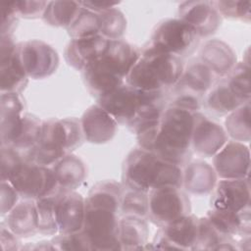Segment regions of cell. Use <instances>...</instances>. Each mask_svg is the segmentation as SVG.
Returning a JSON list of instances; mask_svg holds the SVG:
<instances>
[{
    "label": "cell",
    "instance_id": "6da1fadb",
    "mask_svg": "<svg viewBox=\"0 0 251 251\" xmlns=\"http://www.w3.org/2000/svg\"><path fill=\"white\" fill-rule=\"evenodd\" d=\"M122 187L115 181H102L94 185L85 199L82 231L93 250H118V219Z\"/></svg>",
    "mask_w": 251,
    "mask_h": 251
},
{
    "label": "cell",
    "instance_id": "7a4b0ae2",
    "mask_svg": "<svg viewBox=\"0 0 251 251\" xmlns=\"http://www.w3.org/2000/svg\"><path fill=\"white\" fill-rule=\"evenodd\" d=\"M124 180L126 185L136 191L147 193L163 187H178L183 183V175L178 165L168 162L145 149L130 152L125 163Z\"/></svg>",
    "mask_w": 251,
    "mask_h": 251
},
{
    "label": "cell",
    "instance_id": "3957f363",
    "mask_svg": "<svg viewBox=\"0 0 251 251\" xmlns=\"http://www.w3.org/2000/svg\"><path fill=\"white\" fill-rule=\"evenodd\" d=\"M196 113L171 105L159 122L152 151L160 158L180 165L189 156Z\"/></svg>",
    "mask_w": 251,
    "mask_h": 251
},
{
    "label": "cell",
    "instance_id": "277c9868",
    "mask_svg": "<svg viewBox=\"0 0 251 251\" xmlns=\"http://www.w3.org/2000/svg\"><path fill=\"white\" fill-rule=\"evenodd\" d=\"M139 56V51L127 42L110 40L105 53L83 71L89 90L100 97L123 85Z\"/></svg>",
    "mask_w": 251,
    "mask_h": 251
},
{
    "label": "cell",
    "instance_id": "5b68a950",
    "mask_svg": "<svg viewBox=\"0 0 251 251\" xmlns=\"http://www.w3.org/2000/svg\"><path fill=\"white\" fill-rule=\"evenodd\" d=\"M183 74L177 56L150 46L138 57L126 77V84L143 91H163L176 84Z\"/></svg>",
    "mask_w": 251,
    "mask_h": 251
},
{
    "label": "cell",
    "instance_id": "8992f818",
    "mask_svg": "<svg viewBox=\"0 0 251 251\" xmlns=\"http://www.w3.org/2000/svg\"><path fill=\"white\" fill-rule=\"evenodd\" d=\"M81 126L75 120H51L42 123L30 161L41 166L56 164L81 140Z\"/></svg>",
    "mask_w": 251,
    "mask_h": 251
},
{
    "label": "cell",
    "instance_id": "52a82bcc",
    "mask_svg": "<svg viewBox=\"0 0 251 251\" xmlns=\"http://www.w3.org/2000/svg\"><path fill=\"white\" fill-rule=\"evenodd\" d=\"M6 180L25 199L37 200L60 191L53 169L31 161L20 164Z\"/></svg>",
    "mask_w": 251,
    "mask_h": 251
},
{
    "label": "cell",
    "instance_id": "ba28073f",
    "mask_svg": "<svg viewBox=\"0 0 251 251\" xmlns=\"http://www.w3.org/2000/svg\"><path fill=\"white\" fill-rule=\"evenodd\" d=\"M163 91H143L123 84L98 97V105L117 122L130 123L150 101L162 96Z\"/></svg>",
    "mask_w": 251,
    "mask_h": 251
},
{
    "label": "cell",
    "instance_id": "9c48e42d",
    "mask_svg": "<svg viewBox=\"0 0 251 251\" xmlns=\"http://www.w3.org/2000/svg\"><path fill=\"white\" fill-rule=\"evenodd\" d=\"M198 42L194 29L180 19H169L160 23L152 35V47L175 55H186Z\"/></svg>",
    "mask_w": 251,
    "mask_h": 251
},
{
    "label": "cell",
    "instance_id": "30bf717a",
    "mask_svg": "<svg viewBox=\"0 0 251 251\" xmlns=\"http://www.w3.org/2000/svg\"><path fill=\"white\" fill-rule=\"evenodd\" d=\"M189 210V199L178 187L163 186L150 191L148 213L159 225L166 226L188 215Z\"/></svg>",
    "mask_w": 251,
    "mask_h": 251
},
{
    "label": "cell",
    "instance_id": "8fae6325",
    "mask_svg": "<svg viewBox=\"0 0 251 251\" xmlns=\"http://www.w3.org/2000/svg\"><path fill=\"white\" fill-rule=\"evenodd\" d=\"M18 59L27 76L43 78L53 74L59 63L56 51L39 40H30L17 44Z\"/></svg>",
    "mask_w": 251,
    "mask_h": 251
},
{
    "label": "cell",
    "instance_id": "7c38bea8",
    "mask_svg": "<svg viewBox=\"0 0 251 251\" xmlns=\"http://www.w3.org/2000/svg\"><path fill=\"white\" fill-rule=\"evenodd\" d=\"M214 170L223 179L248 177L249 150L238 141H231L223 146L214 157Z\"/></svg>",
    "mask_w": 251,
    "mask_h": 251
},
{
    "label": "cell",
    "instance_id": "4fadbf2b",
    "mask_svg": "<svg viewBox=\"0 0 251 251\" xmlns=\"http://www.w3.org/2000/svg\"><path fill=\"white\" fill-rule=\"evenodd\" d=\"M58 232L61 234L80 231L83 226L85 200L75 191H58L55 202Z\"/></svg>",
    "mask_w": 251,
    "mask_h": 251
},
{
    "label": "cell",
    "instance_id": "5bb4252c",
    "mask_svg": "<svg viewBox=\"0 0 251 251\" xmlns=\"http://www.w3.org/2000/svg\"><path fill=\"white\" fill-rule=\"evenodd\" d=\"M17 44L9 35L1 38L0 51V78L2 93H18L27 82V75L25 73L17 56Z\"/></svg>",
    "mask_w": 251,
    "mask_h": 251
},
{
    "label": "cell",
    "instance_id": "9a60e30c",
    "mask_svg": "<svg viewBox=\"0 0 251 251\" xmlns=\"http://www.w3.org/2000/svg\"><path fill=\"white\" fill-rule=\"evenodd\" d=\"M250 188L248 177L222 179L212 198L213 209L239 213L249 208Z\"/></svg>",
    "mask_w": 251,
    "mask_h": 251
},
{
    "label": "cell",
    "instance_id": "2e32d148",
    "mask_svg": "<svg viewBox=\"0 0 251 251\" xmlns=\"http://www.w3.org/2000/svg\"><path fill=\"white\" fill-rule=\"evenodd\" d=\"M179 19L189 25L198 36L215 32L220 25V15L214 2L188 1L179 5Z\"/></svg>",
    "mask_w": 251,
    "mask_h": 251
},
{
    "label": "cell",
    "instance_id": "e0dca14e",
    "mask_svg": "<svg viewBox=\"0 0 251 251\" xmlns=\"http://www.w3.org/2000/svg\"><path fill=\"white\" fill-rule=\"evenodd\" d=\"M199 219L185 215L164 226L159 244L165 249H194L198 237Z\"/></svg>",
    "mask_w": 251,
    "mask_h": 251
},
{
    "label": "cell",
    "instance_id": "ac0fdd59",
    "mask_svg": "<svg viewBox=\"0 0 251 251\" xmlns=\"http://www.w3.org/2000/svg\"><path fill=\"white\" fill-rule=\"evenodd\" d=\"M109 41L101 34L72 39L66 49L67 62L76 70L84 71L105 53Z\"/></svg>",
    "mask_w": 251,
    "mask_h": 251
},
{
    "label": "cell",
    "instance_id": "d6986e66",
    "mask_svg": "<svg viewBox=\"0 0 251 251\" xmlns=\"http://www.w3.org/2000/svg\"><path fill=\"white\" fill-rule=\"evenodd\" d=\"M226 132L218 124L196 113L191 143L195 152L210 157L215 155L226 142Z\"/></svg>",
    "mask_w": 251,
    "mask_h": 251
},
{
    "label": "cell",
    "instance_id": "ffe728a7",
    "mask_svg": "<svg viewBox=\"0 0 251 251\" xmlns=\"http://www.w3.org/2000/svg\"><path fill=\"white\" fill-rule=\"evenodd\" d=\"M81 131L92 143L109 141L117 129V121L99 105L88 108L81 119Z\"/></svg>",
    "mask_w": 251,
    "mask_h": 251
},
{
    "label": "cell",
    "instance_id": "44dd1931",
    "mask_svg": "<svg viewBox=\"0 0 251 251\" xmlns=\"http://www.w3.org/2000/svg\"><path fill=\"white\" fill-rule=\"evenodd\" d=\"M206 218L223 238L238 233H250L249 208L239 213L212 209Z\"/></svg>",
    "mask_w": 251,
    "mask_h": 251
},
{
    "label": "cell",
    "instance_id": "7402d4cb",
    "mask_svg": "<svg viewBox=\"0 0 251 251\" xmlns=\"http://www.w3.org/2000/svg\"><path fill=\"white\" fill-rule=\"evenodd\" d=\"M202 61L214 74L226 75L235 64L233 51L225 42L218 39L208 41L201 50Z\"/></svg>",
    "mask_w": 251,
    "mask_h": 251
},
{
    "label": "cell",
    "instance_id": "603a6c76",
    "mask_svg": "<svg viewBox=\"0 0 251 251\" xmlns=\"http://www.w3.org/2000/svg\"><path fill=\"white\" fill-rule=\"evenodd\" d=\"M7 227L17 236H29L38 230L35 202H21L7 216Z\"/></svg>",
    "mask_w": 251,
    "mask_h": 251
},
{
    "label": "cell",
    "instance_id": "cb8c5ba5",
    "mask_svg": "<svg viewBox=\"0 0 251 251\" xmlns=\"http://www.w3.org/2000/svg\"><path fill=\"white\" fill-rule=\"evenodd\" d=\"M117 234L122 249H141L147 241V224L142 217L126 215L118 222Z\"/></svg>",
    "mask_w": 251,
    "mask_h": 251
},
{
    "label": "cell",
    "instance_id": "d4e9b609",
    "mask_svg": "<svg viewBox=\"0 0 251 251\" xmlns=\"http://www.w3.org/2000/svg\"><path fill=\"white\" fill-rule=\"evenodd\" d=\"M60 191L75 189L85 176V167L81 160L74 155H66L60 159L53 169Z\"/></svg>",
    "mask_w": 251,
    "mask_h": 251
},
{
    "label": "cell",
    "instance_id": "484cf974",
    "mask_svg": "<svg viewBox=\"0 0 251 251\" xmlns=\"http://www.w3.org/2000/svg\"><path fill=\"white\" fill-rule=\"evenodd\" d=\"M216 178L213 167L204 162H194L187 166L183 183L185 188L194 194H206L213 190Z\"/></svg>",
    "mask_w": 251,
    "mask_h": 251
},
{
    "label": "cell",
    "instance_id": "4316f807",
    "mask_svg": "<svg viewBox=\"0 0 251 251\" xmlns=\"http://www.w3.org/2000/svg\"><path fill=\"white\" fill-rule=\"evenodd\" d=\"M75 1H51L43 13L45 23L55 26L70 27L79 16L82 7Z\"/></svg>",
    "mask_w": 251,
    "mask_h": 251
},
{
    "label": "cell",
    "instance_id": "83f0119b",
    "mask_svg": "<svg viewBox=\"0 0 251 251\" xmlns=\"http://www.w3.org/2000/svg\"><path fill=\"white\" fill-rule=\"evenodd\" d=\"M214 81V73L203 63L197 62L191 64L182 74L179 83L194 95H200L206 92Z\"/></svg>",
    "mask_w": 251,
    "mask_h": 251
},
{
    "label": "cell",
    "instance_id": "f1b7e54d",
    "mask_svg": "<svg viewBox=\"0 0 251 251\" xmlns=\"http://www.w3.org/2000/svg\"><path fill=\"white\" fill-rule=\"evenodd\" d=\"M206 104L211 112L223 115L231 113L245 103L237 98L231 92L226 82L224 81L212 89L207 97Z\"/></svg>",
    "mask_w": 251,
    "mask_h": 251
},
{
    "label": "cell",
    "instance_id": "f546056e",
    "mask_svg": "<svg viewBox=\"0 0 251 251\" xmlns=\"http://www.w3.org/2000/svg\"><path fill=\"white\" fill-rule=\"evenodd\" d=\"M250 105L249 102L241 105L226 120V132L236 141H248L250 139Z\"/></svg>",
    "mask_w": 251,
    "mask_h": 251
},
{
    "label": "cell",
    "instance_id": "4dcf8cb0",
    "mask_svg": "<svg viewBox=\"0 0 251 251\" xmlns=\"http://www.w3.org/2000/svg\"><path fill=\"white\" fill-rule=\"evenodd\" d=\"M56 193L35 200L37 228L45 234H55L58 232L55 211Z\"/></svg>",
    "mask_w": 251,
    "mask_h": 251
},
{
    "label": "cell",
    "instance_id": "1f68e13d",
    "mask_svg": "<svg viewBox=\"0 0 251 251\" xmlns=\"http://www.w3.org/2000/svg\"><path fill=\"white\" fill-rule=\"evenodd\" d=\"M99 18L100 34L109 40H119L126 27L124 14L114 7L99 14Z\"/></svg>",
    "mask_w": 251,
    "mask_h": 251
},
{
    "label": "cell",
    "instance_id": "d6a6232c",
    "mask_svg": "<svg viewBox=\"0 0 251 251\" xmlns=\"http://www.w3.org/2000/svg\"><path fill=\"white\" fill-rule=\"evenodd\" d=\"M68 30L73 39L100 34L99 15L82 7L79 16Z\"/></svg>",
    "mask_w": 251,
    "mask_h": 251
},
{
    "label": "cell",
    "instance_id": "836d02e7",
    "mask_svg": "<svg viewBox=\"0 0 251 251\" xmlns=\"http://www.w3.org/2000/svg\"><path fill=\"white\" fill-rule=\"evenodd\" d=\"M231 92L242 102H249L250 99V78L249 67L239 64L231 71L229 77L226 80Z\"/></svg>",
    "mask_w": 251,
    "mask_h": 251
},
{
    "label": "cell",
    "instance_id": "e575fe53",
    "mask_svg": "<svg viewBox=\"0 0 251 251\" xmlns=\"http://www.w3.org/2000/svg\"><path fill=\"white\" fill-rule=\"evenodd\" d=\"M120 206L123 214L143 218L148 214L149 196L145 192L130 189L122 195Z\"/></svg>",
    "mask_w": 251,
    "mask_h": 251
},
{
    "label": "cell",
    "instance_id": "d590c367",
    "mask_svg": "<svg viewBox=\"0 0 251 251\" xmlns=\"http://www.w3.org/2000/svg\"><path fill=\"white\" fill-rule=\"evenodd\" d=\"M214 5L217 11L226 17L247 22L250 20L251 3L249 1H218L214 2Z\"/></svg>",
    "mask_w": 251,
    "mask_h": 251
},
{
    "label": "cell",
    "instance_id": "8d00e7d4",
    "mask_svg": "<svg viewBox=\"0 0 251 251\" xmlns=\"http://www.w3.org/2000/svg\"><path fill=\"white\" fill-rule=\"evenodd\" d=\"M54 245H57V249L63 250H93L87 237L82 230L65 233L56 237L54 240Z\"/></svg>",
    "mask_w": 251,
    "mask_h": 251
},
{
    "label": "cell",
    "instance_id": "74e56055",
    "mask_svg": "<svg viewBox=\"0 0 251 251\" xmlns=\"http://www.w3.org/2000/svg\"><path fill=\"white\" fill-rule=\"evenodd\" d=\"M47 5L46 1H13L16 14L26 18L43 16Z\"/></svg>",
    "mask_w": 251,
    "mask_h": 251
},
{
    "label": "cell",
    "instance_id": "f35d334b",
    "mask_svg": "<svg viewBox=\"0 0 251 251\" xmlns=\"http://www.w3.org/2000/svg\"><path fill=\"white\" fill-rule=\"evenodd\" d=\"M19 193L8 180H1V214H8L18 201Z\"/></svg>",
    "mask_w": 251,
    "mask_h": 251
},
{
    "label": "cell",
    "instance_id": "ab89813d",
    "mask_svg": "<svg viewBox=\"0 0 251 251\" xmlns=\"http://www.w3.org/2000/svg\"><path fill=\"white\" fill-rule=\"evenodd\" d=\"M84 9H87L94 13H103L111 8H114L119 2H110V1H83L79 2Z\"/></svg>",
    "mask_w": 251,
    "mask_h": 251
}]
</instances>
